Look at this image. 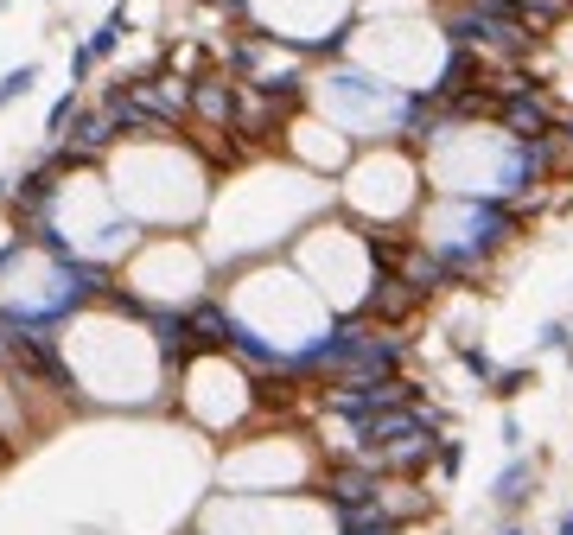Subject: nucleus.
<instances>
[{
    "label": "nucleus",
    "mask_w": 573,
    "mask_h": 535,
    "mask_svg": "<svg viewBox=\"0 0 573 535\" xmlns=\"http://www.w3.org/2000/svg\"><path fill=\"white\" fill-rule=\"evenodd\" d=\"M312 491L325 497V510H332V516H351V510H376L382 491H389V478H382L370 459H351V453H344L338 465H325V478H319Z\"/></svg>",
    "instance_id": "nucleus-1"
},
{
    "label": "nucleus",
    "mask_w": 573,
    "mask_h": 535,
    "mask_svg": "<svg viewBox=\"0 0 573 535\" xmlns=\"http://www.w3.org/2000/svg\"><path fill=\"white\" fill-rule=\"evenodd\" d=\"M535 485H542L535 459H510V465L497 472V485H491V504H497V510H523L529 497H535Z\"/></svg>",
    "instance_id": "nucleus-3"
},
{
    "label": "nucleus",
    "mask_w": 573,
    "mask_h": 535,
    "mask_svg": "<svg viewBox=\"0 0 573 535\" xmlns=\"http://www.w3.org/2000/svg\"><path fill=\"white\" fill-rule=\"evenodd\" d=\"M0 7H7V0H0Z\"/></svg>",
    "instance_id": "nucleus-11"
},
{
    "label": "nucleus",
    "mask_w": 573,
    "mask_h": 535,
    "mask_svg": "<svg viewBox=\"0 0 573 535\" xmlns=\"http://www.w3.org/2000/svg\"><path fill=\"white\" fill-rule=\"evenodd\" d=\"M77 109H83V90L71 83V90H64V96H58V102L45 109V141H64V128L77 122Z\"/></svg>",
    "instance_id": "nucleus-5"
},
{
    "label": "nucleus",
    "mask_w": 573,
    "mask_h": 535,
    "mask_svg": "<svg viewBox=\"0 0 573 535\" xmlns=\"http://www.w3.org/2000/svg\"><path fill=\"white\" fill-rule=\"evenodd\" d=\"M32 83H39V64H13V71L0 77V115H7L20 96H32Z\"/></svg>",
    "instance_id": "nucleus-6"
},
{
    "label": "nucleus",
    "mask_w": 573,
    "mask_h": 535,
    "mask_svg": "<svg viewBox=\"0 0 573 535\" xmlns=\"http://www.w3.org/2000/svg\"><path fill=\"white\" fill-rule=\"evenodd\" d=\"M121 39H128V0H115V7L102 13V26H96V32H90V39H83L77 51H71V83H77V90L96 77V64H102V58H115V51H121Z\"/></svg>",
    "instance_id": "nucleus-2"
},
{
    "label": "nucleus",
    "mask_w": 573,
    "mask_h": 535,
    "mask_svg": "<svg viewBox=\"0 0 573 535\" xmlns=\"http://www.w3.org/2000/svg\"><path fill=\"white\" fill-rule=\"evenodd\" d=\"M561 535H573V510H567V516H561Z\"/></svg>",
    "instance_id": "nucleus-9"
},
{
    "label": "nucleus",
    "mask_w": 573,
    "mask_h": 535,
    "mask_svg": "<svg viewBox=\"0 0 573 535\" xmlns=\"http://www.w3.org/2000/svg\"><path fill=\"white\" fill-rule=\"evenodd\" d=\"M332 529H338V535H402V516H395L389 504H376V510H351V516H332Z\"/></svg>",
    "instance_id": "nucleus-4"
},
{
    "label": "nucleus",
    "mask_w": 573,
    "mask_h": 535,
    "mask_svg": "<svg viewBox=\"0 0 573 535\" xmlns=\"http://www.w3.org/2000/svg\"><path fill=\"white\" fill-rule=\"evenodd\" d=\"M503 535H529V529H503Z\"/></svg>",
    "instance_id": "nucleus-10"
},
{
    "label": "nucleus",
    "mask_w": 573,
    "mask_h": 535,
    "mask_svg": "<svg viewBox=\"0 0 573 535\" xmlns=\"http://www.w3.org/2000/svg\"><path fill=\"white\" fill-rule=\"evenodd\" d=\"M433 465H440V478H459V465H465V440H440V446H433Z\"/></svg>",
    "instance_id": "nucleus-7"
},
{
    "label": "nucleus",
    "mask_w": 573,
    "mask_h": 535,
    "mask_svg": "<svg viewBox=\"0 0 573 535\" xmlns=\"http://www.w3.org/2000/svg\"><path fill=\"white\" fill-rule=\"evenodd\" d=\"M459 364H465V370H472V376H478V383H491V376H497V364H491V357H484V351H478V344H465V351H459Z\"/></svg>",
    "instance_id": "nucleus-8"
}]
</instances>
